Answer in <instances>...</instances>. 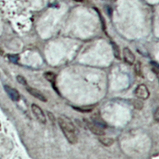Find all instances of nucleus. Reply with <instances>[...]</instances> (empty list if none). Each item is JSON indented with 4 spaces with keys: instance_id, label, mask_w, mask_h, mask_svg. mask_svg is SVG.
Masks as SVG:
<instances>
[{
    "instance_id": "1",
    "label": "nucleus",
    "mask_w": 159,
    "mask_h": 159,
    "mask_svg": "<svg viewBox=\"0 0 159 159\" xmlns=\"http://www.w3.org/2000/svg\"><path fill=\"white\" fill-rule=\"evenodd\" d=\"M58 124L70 144H76L77 143V135H76V127L70 119L65 116H60L58 118Z\"/></svg>"
},
{
    "instance_id": "2",
    "label": "nucleus",
    "mask_w": 159,
    "mask_h": 159,
    "mask_svg": "<svg viewBox=\"0 0 159 159\" xmlns=\"http://www.w3.org/2000/svg\"><path fill=\"white\" fill-rule=\"evenodd\" d=\"M134 95L138 99L144 100V99H148L150 96V91L147 87V85L142 84L138 85V87L134 90Z\"/></svg>"
},
{
    "instance_id": "3",
    "label": "nucleus",
    "mask_w": 159,
    "mask_h": 159,
    "mask_svg": "<svg viewBox=\"0 0 159 159\" xmlns=\"http://www.w3.org/2000/svg\"><path fill=\"white\" fill-rule=\"evenodd\" d=\"M31 110H32L33 114H34V116H35V118H36L38 122H40L41 123H43V124L46 123V118H45V113L39 106H38L35 103H33L31 105Z\"/></svg>"
},
{
    "instance_id": "4",
    "label": "nucleus",
    "mask_w": 159,
    "mask_h": 159,
    "mask_svg": "<svg viewBox=\"0 0 159 159\" xmlns=\"http://www.w3.org/2000/svg\"><path fill=\"white\" fill-rule=\"evenodd\" d=\"M86 125H87L88 128L91 130V132L93 133L94 134H96V135L102 136L105 134L103 127L98 125L97 123H94L93 121H87L86 122Z\"/></svg>"
},
{
    "instance_id": "5",
    "label": "nucleus",
    "mask_w": 159,
    "mask_h": 159,
    "mask_svg": "<svg viewBox=\"0 0 159 159\" xmlns=\"http://www.w3.org/2000/svg\"><path fill=\"white\" fill-rule=\"evenodd\" d=\"M123 56L124 61L128 65H134V62H135V56H134V52H132L129 48L126 47L123 49Z\"/></svg>"
},
{
    "instance_id": "6",
    "label": "nucleus",
    "mask_w": 159,
    "mask_h": 159,
    "mask_svg": "<svg viewBox=\"0 0 159 159\" xmlns=\"http://www.w3.org/2000/svg\"><path fill=\"white\" fill-rule=\"evenodd\" d=\"M26 90H27V92H29L31 96H33L34 97L37 98V99H39V100H41V101H42V102L47 101V99H46V97H45V95H44L43 93L41 92V91L38 90V89H34V88H32V87H29V86H27V87H26Z\"/></svg>"
},
{
    "instance_id": "7",
    "label": "nucleus",
    "mask_w": 159,
    "mask_h": 159,
    "mask_svg": "<svg viewBox=\"0 0 159 159\" xmlns=\"http://www.w3.org/2000/svg\"><path fill=\"white\" fill-rule=\"evenodd\" d=\"M4 89H5V92H7V94L9 96V97L12 99L13 101H18V99H20L19 92L15 89H13V88L10 87L8 85H5Z\"/></svg>"
},
{
    "instance_id": "8",
    "label": "nucleus",
    "mask_w": 159,
    "mask_h": 159,
    "mask_svg": "<svg viewBox=\"0 0 159 159\" xmlns=\"http://www.w3.org/2000/svg\"><path fill=\"white\" fill-rule=\"evenodd\" d=\"M99 141L100 142L101 144L105 146V147H111V146L113 145V143H114V139H111V138L105 137L104 135L99 136Z\"/></svg>"
},
{
    "instance_id": "9",
    "label": "nucleus",
    "mask_w": 159,
    "mask_h": 159,
    "mask_svg": "<svg viewBox=\"0 0 159 159\" xmlns=\"http://www.w3.org/2000/svg\"><path fill=\"white\" fill-rule=\"evenodd\" d=\"M112 45V50H113V54H114L115 57L117 59H120L121 58V53H120V49L119 47L115 42H111Z\"/></svg>"
},
{
    "instance_id": "10",
    "label": "nucleus",
    "mask_w": 159,
    "mask_h": 159,
    "mask_svg": "<svg viewBox=\"0 0 159 159\" xmlns=\"http://www.w3.org/2000/svg\"><path fill=\"white\" fill-rule=\"evenodd\" d=\"M44 77L46 79V80L52 84H54L55 80H56V75L53 72H46L45 73H44Z\"/></svg>"
},
{
    "instance_id": "11",
    "label": "nucleus",
    "mask_w": 159,
    "mask_h": 159,
    "mask_svg": "<svg viewBox=\"0 0 159 159\" xmlns=\"http://www.w3.org/2000/svg\"><path fill=\"white\" fill-rule=\"evenodd\" d=\"M133 104H134V108L138 109V110H142L143 108V106H144L143 102L142 101V99H134V102H133Z\"/></svg>"
},
{
    "instance_id": "12",
    "label": "nucleus",
    "mask_w": 159,
    "mask_h": 159,
    "mask_svg": "<svg viewBox=\"0 0 159 159\" xmlns=\"http://www.w3.org/2000/svg\"><path fill=\"white\" fill-rule=\"evenodd\" d=\"M134 72L136 75L139 76H142V69H141V63L139 61H137L134 65Z\"/></svg>"
},
{
    "instance_id": "13",
    "label": "nucleus",
    "mask_w": 159,
    "mask_h": 159,
    "mask_svg": "<svg viewBox=\"0 0 159 159\" xmlns=\"http://www.w3.org/2000/svg\"><path fill=\"white\" fill-rule=\"evenodd\" d=\"M17 80H18V83H20L22 85H27V81H26V79H25L24 76H17Z\"/></svg>"
},
{
    "instance_id": "14",
    "label": "nucleus",
    "mask_w": 159,
    "mask_h": 159,
    "mask_svg": "<svg viewBox=\"0 0 159 159\" xmlns=\"http://www.w3.org/2000/svg\"><path fill=\"white\" fill-rule=\"evenodd\" d=\"M9 60L11 62H14V63H16L18 60V57L17 55H9Z\"/></svg>"
},
{
    "instance_id": "15",
    "label": "nucleus",
    "mask_w": 159,
    "mask_h": 159,
    "mask_svg": "<svg viewBox=\"0 0 159 159\" xmlns=\"http://www.w3.org/2000/svg\"><path fill=\"white\" fill-rule=\"evenodd\" d=\"M154 119L156 122L159 121V107H157L154 113Z\"/></svg>"
},
{
    "instance_id": "16",
    "label": "nucleus",
    "mask_w": 159,
    "mask_h": 159,
    "mask_svg": "<svg viewBox=\"0 0 159 159\" xmlns=\"http://www.w3.org/2000/svg\"><path fill=\"white\" fill-rule=\"evenodd\" d=\"M151 64L153 65V69H152V70L155 72L156 75H157V73H158V65H157V64L155 63V62H154V63H151Z\"/></svg>"
},
{
    "instance_id": "17",
    "label": "nucleus",
    "mask_w": 159,
    "mask_h": 159,
    "mask_svg": "<svg viewBox=\"0 0 159 159\" xmlns=\"http://www.w3.org/2000/svg\"><path fill=\"white\" fill-rule=\"evenodd\" d=\"M2 55H3V51H2V49L0 48V56H2Z\"/></svg>"
},
{
    "instance_id": "18",
    "label": "nucleus",
    "mask_w": 159,
    "mask_h": 159,
    "mask_svg": "<svg viewBox=\"0 0 159 159\" xmlns=\"http://www.w3.org/2000/svg\"><path fill=\"white\" fill-rule=\"evenodd\" d=\"M74 1H76V2H83V0H74Z\"/></svg>"
},
{
    "instance_id": "19",
    "label": "nucleus",
    "mask_w": 159,
    "mask_h": 159,
    "mask_svg": "<svg viewBox=\"0 0 159 159\" xmlns=\"http://www.w3.org/2000/svg\"><path fill=\"white\" fill-rule=\"evenodd\" d=\"M105 1H107V2H113L115 0H105Z\"/></svg>"
}]
</instances>
